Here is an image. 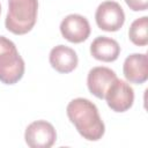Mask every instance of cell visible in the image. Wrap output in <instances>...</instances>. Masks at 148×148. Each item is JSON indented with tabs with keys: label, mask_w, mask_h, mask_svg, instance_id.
Wrapping results in <instances>:
<instances>
[{
	"label": "cell",
	"mask_w": 148,
	"mask_h": 148,
	"mask_svg": "<svg viewBox=\"0 0 148 148\" xmlns=\"http://www.w3.org/2000/svg\"><path fill=\"white\" fill-rule=\"evenodd\" d=\"M148 17L142 16L132 22L128 29V37L131 42L138 46H145L148 44Z\"/></svg>",
	"instance_id": "12"
},
{
	"label": "cell",
	"mask_w": 148,
	"mask_h": 148,
	"mask_svg": "<svg viewBox=\"0 0 148 148\" xmlns=\"http://www.w3.org/2000/svg\"><path fill=\"white\" fill-rule=\"evenodd\" d=\"M0 14H1V5H0Z\"/></svg>",
	"instance_id": "14"
},
{
	"label": "cell",
	"mask_w": 148,
	"mask_h": 148,
	"mask_svg": "<svg viewBox=\"0 0 148 148\" xmlns=\"http://www.w3.org/2000/svg\"><path fill=\"white\" fill-rule=\"evenodd\" d=\"M95 20L99 29L110 32L117 31L125 22V13L118 2L108 0L97 7Z\"/></svg>",
	"instance_id": "5"
},
{
	"label": "cell",
	"mask_w": 148,
	"mask_h": 148,
	"mask_svg": "<svg viewBox=\"0 0 148 148\" xmlns=\"http://www.w3.org/2000/svg\"><path fill=\"white\" fill-rule=\"evenodd\" d=\"M91 56L104 62H111L118 59L120 54V46L117 40L106 36L96 37L90 45Z\"/></svg>",
	"instance_id": "11"
},
{
	"label": "cell",
	"mask_w": 148,
	"mask_h": 148,
	"mask_svg": "<svg viewBox=\"0 0 148 148\" xmlns=\"http://www.w3.org/2000/svg\"><path fill=\"white\" fill-rule=\"evenodd\" d=\"M116 79L117 75L111 68L97 66L89 71L87 77V86L89 91L94 96L103 99L106 90Z\"/></svg>",
	"instance_id": "8"
},
{
	"label": "cell",
	"mask_w": 148,
	"mask_h": 148,
	"mask_svg": "<svg viewBox=\"0 0 148 148\" xmlns=\"http://www.w3.org/2000/svg\"><path fill=\"white\" fill-rule=\"evenodd\" d=\"M125 2L134 12H141L148 8V0H125Z\"/></svg>",
	"instance_id": "13"
},
{
	"label": "cell",
	"mask_w": 148,
	"mask_h": 148,
	"mask_svg": "<svg viewBox=\"0 0 148 148\" xmlns=\"http://www.w3.org/2000/svg\"><path fill=\"white\" fill-rule=\"evenodd\" d=\"M24 139L30 148H50L57 140V132L51 123L36 120L25 128Z\"/></svg>",
	"instance_id": "4"
},
{
	"label": "cell",
	"mask_w": 148,
	"mask_h": 148,
	"mask_svg": "<svg viewBox=\"0 0 148 148\" xmlns=\"http://www.w3.org/2000/svg\"><path fill=\"white\" fill-rule=\"evenodd\" d=\"M50 64L51 66L59 73H71L77 66L79 59L76 52L66 46V45H57L50 52Z\"/></svg>",
	"instance_id": "10"
},
{
	"label": "cell",
	"mask_w": 148,
	"mask_h": 148,
	"mask_svg": "<svg viewBox=\"0 0 148 148\" xmlns=\"http://www.w3.org/2000/svg\"><path fill=\"white\" fill-rule=\"evenodd\" d=\"M24 74V60L20 56L15 44L0 36V81L5 84L18 82Z\"/></svg>",
	"instance_id": "3"
},
{
	"label": "cell",
	"mask_w": 148,
	"mask_h": 148,
	"mask_svg": "<svg viewBox=\"0 0 148 148\" xmlns=\"http://www.w3.org/2000/svg\"><path fill=\"white\" fill-rule=\"evenodd\" d=\"M104 98L111 110L114 112H125L133 105L134 90L127 82L117 77L106 90Z\"/></svg>",
	"instance_id": "6"
},
{
	"label": "cell",
	"mask_w": 148,
	"mask_h": 148,
	"mask_svg": "<svg viewBox=\"0 0 148 148\" xmlns=\"http://www.w3.org/2000/svg\"><path fill=\"white\" fill-rule=\"evenodd\" d=\"M60 32L71 43H82L90 35V24L84 16L69 14L61 21Z\"/></svg>",
	"instance_id": "7"
},
{
	"label": "cell",
	"mask_w": 148,
	"mask_h": 148,
	"mask_svg": "<svg viewBox=\"0 0 148 148\" xmlns=\"http://www.w3.org/2000/svg\"><path fill=\"white\" fill-rule=\"evenodd\" d=\"M124 76L131 83L141 84L148 79V57L146 53L130 54L123 66Z\"/></svg>",
	"instance_id": "9"
},
{
	"label": "cell",
	"mask_w": 148,
	"mask_h": 148,
	"mask_svg": "<svg viewBox=\"0 0 148 148\" xmlns=\"http://www.w3.org/2000/svg\"><path fill=\"white\" fill-rule=\"evenodd\" d=\"M38 0H8L5 25L15 35L29 32L37 20Z\"/></svg>",
	"instance_id": "2"
},
{
	"label": "cell",
	"mask_w": 148,
	"mask_h": 148,
	"mask_svg": "<svg viewBox=\"0 0 148 148\" xmlns=\"http://www.w3.org/2000/svg\"><path fill=\"white\" fill-rule=\"evenodd\" d=\"M67 116L76 131L89 141L102 139L105 132V126L99 117L97 106L87 98H74L66 108Z\"/></svg>",
	"instance_id": "1"
}]
</instances>
